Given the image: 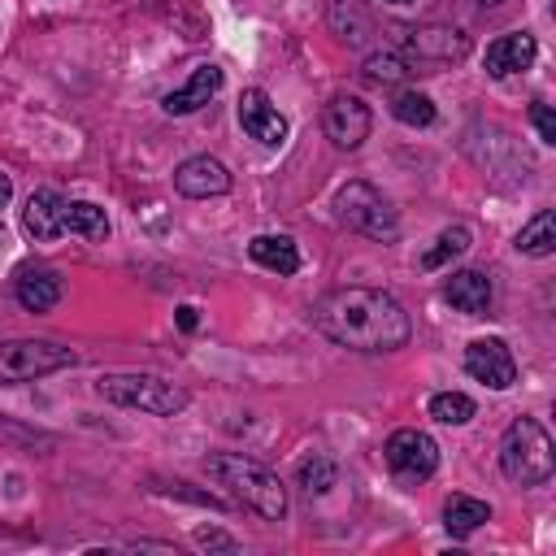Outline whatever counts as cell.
<instances>
[{
	"label": "cell",
	"mask_w": 556,
	"mask_h": 556,
	"mask_svg": "<svg viewBox=\"0 0 556 556\" xmlns=\"http://www.w3.org/2000/svg\"><path fill=\"white\" fill-rule=\"evenodd\" d=\"M313 326L348 348V352H395L413 339V321L404 313V304L391 295V291H378V287H339V291H326L317 304H313Z\"/></svg>",
	"instance_id": "6da1fadb"
},
{
	"label": "cell",
	"mask_w": 556,
	"mask_h": 556,
	"mask_svg": "<svg viewBox=\"0 0 556 556\" xmlns=\"http://www.w3.org/2000/svg\"><path fill=\"white\" fill-rule=\"evenodd\" d=\"M204 469H208V478L217 486H226L256 517H265V521H282L287 517V486L269 465H261V460H252L243 452H213L204 460Z\"/></svg>",
	"instance_id": "7a4b0ae2"
},
{
	"label": "cell",
	"mask_w": 556,
	"mask_h": 556,
	"mask_svg": "<svg viewBox=\"0 0 556 556\" xmlns=\"http://www.w3.org/2000/svg\"><path fill=\"white\" fill-rule=\"evenodd\" d=\"M500 469L517 486H543L556 473L552 434L534 417H513L500 434Z\"/></svg>",
	"instance_id": "3957f363"
},
{
	"label": "cell",
	"mask_w": 556,
	"mask_h": 556,
	"mask_svg": "<svg viewBox=\"0 0 556 556\" xmlns=\"http://www.w3.org/2000/svg\"><path fill=\"white\" fill-rule=\"evenodd\" d=\"M96 395L117 404V408H139V413H152V417H174V413H182L191 404V395L178 382H169L161 374H139V369L100 374L96 378Z\"/></svg>",
	"instance_id": "277c9868"
},
{
	"label": "cell",
	"mask_w": 556,
	"mask_h": 556,
	"mask_svg": "<svg viewBox=\"0 0 556 556\" xmlns=\"http://www.w3.org/2000/svg\"><path fill=\"white\" fill-rule=\"evenodd\" d=\"M334 217L356 230V235H369V239H395L400 235V213L395 204L365 178H352L334 191Z\"/></svg>",
	"instance_id": "5b68a950"
},
{
	"label": "cell",
	"mask_w": 556,
	"mask_h": 556,
	"mask_svg": "<svg viewBox=\"0 0 556 556\" xmlns=\"http://www.w3.org/2000/svg\"><path fill=\"white\" fill-rule=\"evenodd\" d=\"M74 361H78V352L65 343H52V339H4L0 343V382L4 387L35 382L43 374L70 369Z\"/></svg>",
	"instance_id": "8992f818"
},
{
	"label": "cell",
	"mask_w": 556,
	"mask_h": 556,
	"mask_svg": "<svg viewBox=\"0 0 556 556\" xmlns=\"http://www.w3.org/2000/svg\"><path fill=\"white\" fill-rule=\"evenodd\" d=\"M400 52L408 56L413 70L417 65H456L469 56V35L447 22H421V26L400 30Z\"/></svg>",
	"instance_id": "52a82bcc"
},
{
	"label": "cell",
	"mask_w": 556,
	"mask_h": 556,
	"mask_svg": "<svg viewBox=\"0 0 556 556\" xmlns=\"http://www.w3.org/2000/svg\"><path fill=\"white\" fill-rule=\"evenodd\" d=\"M382 452H387V465H391V473L400 482H426L439 469V443L417 426L395 430Z\"/></svg>",
	"instance_id": "ba28073f"
},
{
	"label": "cell",
	"mask_w": 556,
	"mask_h": 556,
	"mask_svg": "<svg viewBox=\"0 0 556 556\" xmlns=\"http://www.w3.org/2000/svg\"><path fill=\"white\" fill-rule=\"evenodd\" d=\"M321 130H326V139H330L334 148L356 152V148L369 139V130H374V113H369V104H365L361 96L339 91V96H330L326 109H321Z\"/></svg>",
	"instance_id": "9c48e42d"
},
{
	"label": "cell",
	"mask_w": 556,
	"mask_h": 556,
	"mask_svg": "<svg viewBox=\"0 0 556 556\" xmlns=\"http://www.w3.org/2000/svg\"><path fill=\"white\" fill-rule=\"evenodd\" d=\"M465 374L491 391H508L517 382V361L504 339H473L465 348Z\"/></svg>",
	"instance_id": "30bf717a"
},
{
	"label": "cell",
	"mask_w": 556,
	"mask_h": 556,
	"mask_svg": "<svg viewBox=\"0 0 556 556\" xmlns=\"http://www.w3.org/2000/svg\"><path fill=\"white\" fill-rule=\"evenodd\" d=\"M239 126H243L248 139H256V143H265V148H278V143L287 139V117L278 113V104H274L269 91H261V87H248V91L239 96Z\"/></svg>",
	"instance_id": "8fae6325"
},
{
	"label": "cell",
	"mask_w": 556,
	"mask_h": 556,
	"mask_svg": "<svg viewBox=\"0 0 556 556\" xmlns=\"http://www.w3.org/2000/svg\"><path fill=\"white\" fill-rule=\"evenodd\" d=\"M174 187L178 195L187 200H208V195H226L230 191V169L217 161V156H187L178 169H174Z\"/></svg>",
	"instance_id": "7c38bea8"
},
{
	"label": "cell",
	"mask_w": 556,
	"mask_h": 556,
	"mask_svg": "<svg viewBox=\"0 0 556 556\" xmlns=\"http://www.w3.org/2000/svg\"><path fill=\"white\" fill-rule=\"evenodd\" d=\"M534 56H539L534 35L530 30H508V35H500V39L486 43L482 65H486L491 78H508V74H526L534 65Z\"/></svg>",
	"instance_id": "4fadbf2b"
},
{
	"label": "cell",
	"mask_w": 556,
	"mask_h": 556,
	"mask_svg": "<svg viewBox=\"0 0 556 556\" xmlns=\"http://www.w3.org/2000/svg\"><path fill=\"white\" fill-rule=\"evenodd\" d=\"M65 195L61 191H52V187H39V191H30V200H26V208H22V230L35 239V243H48V239H56V235H65Z\"/></svg>",
	"instance_id": "5bb4252c"
},
{
	"label": "cell",
	"mask_w": 556,
	"mask_h": 556,
	"mask_svg": "<svg viewBox=\"0 0 556 556\" xmlns=\"http://www.w3.org/2000/svg\"><path fill=\"white\" fill-rule=\"evenodd\" d=\"M443 300L465 313V317H486L491 313V300H495V282L491 274L482 269H456L447 282H443Z\"/></svg>",
	"instance_id": "9a60e30c"
},
{
	"label": "cell",
	"mask_w": 556,
	"mask_h": 556,
	"mask_svg": "<svg viewBox=\"0 0 556 556\" xmlns=\"http://www.w3.org/2000/svg\"><path fill=\"white\" fill-rule=\"evenodd\" d=\"M13 295L26 313H48L61 304V278L48 265H22L13 274Z\"/></svg>",
	"instance_id": "2e32d148"
},
{
	"label": "cell",
	"mask_w": 556,
	"mask_h": 556,
	"mask_svg": "<svg viewBox=\"0 0 556 556\" xmlns=\"http://www.w3.org/2000/svg\"><path fill=\"white\" fill-rule=\"evenodd\" d=\"M217 91H222V70H217V65H195L191 78H187L182 87H174V91L161 100V109H165L169 117H187V113L204 109Z\"/></svg>",
	"instance_id": "e0dca14e"
},
{
	"label": "cell",
	"mask_w": 556,
	"mask_h": 556,
	"mask_svg": "<svg viewBox=\"0 0 556 556\" xmlns=\"http://www.w3.org/2000/svg\"><path fill=\"white\" fill-rule=\"evenodd\" d=\"M491 521V504L486 500H478V495H447L443 500V526H447V534L452 539H469L473 530H482Z\"/></svg>",
	"instance_id": "ac0fdd59"
},
{
	"label": "cell",
	"mask_w": 556,
	"mask_h": 556,
	"mask_svg": "<svg viewBox=\"0 0 556 556\" xmlns=\"http://www.w3.org/2000/svg\"><path fill=\"white\" fill-rule=\"evenodd\" d=\"M248 256L261 265V269H274L278 278H291L300 269V248L287 239V235H256L248 243Z\"/></svg>",
	"instance_id": "d6986e66"
},
{
	"label": "cell",
	"mask_w": 556,
	"mask_h": 556,
	"mask_svg": "<svg viewBox=\"0 0 556 556\" xmlns=\"http://www.w3.org/2000/svg\"><path fill=\"white\" fill-rule=\"evenodd\" d=\"M469 243H473V230H469L465 222H452V226H443V230L434 235V243L421 252V269H443L447 261L465 256V252H469Z\"/></svg>",
	"instance_id": "ffe728a7"
},
{
	"label": "cell",
	"mask_w": 556,
	"mask_h": 556,
	"mask_svg": "<svg viewBox=\"0 0 556 556\" xmlns=\"http://www.w3.org/2000/svg\"><path fill=\"white\" fill-rule=\"evenodd\" d=\"M521 256H552L556 252V213L552 208H539L521 230H517V243H513Z\"/></svg>",
	"instance_id": "44dd1931"
},
{
	"label": "cell",
	"mask_w": 556,
	"mask_h": 556,
	"mask_svg": "<svg viewBox=\"0 0 556 556\" xmlns=\"http://www.w3.org/2000/svg\"><path fill=\"white\" fill-rule=\"evenodd\" d=\"M361 74H365L369 83H378V87H395V83H404V78L417 74V70L408 65V56H404L400 48H382V52H369V56H365Z\"/></svg>",
	"instance_id": "7402d4cb"
},
{
	"label": "cell",
	"mask_w": 556,
	"mask_h": 556,
	"mask_svg": "<svg viewBox=\"0 0 556 556\" xmlns=\"http://www.w3.org/2000/svg\"><path fill=\"white\" fill-rule=\"evenodd\" d=\"M65 230L83 235V239H104L109 235V213L91 200H70L65 204Z\"/></svg>",
	"instance_id": "603a6c76"
},
{
	"label": "cell",
	"mask_w": 556,
	"mask_h": 556,
	"mask_svg": "<svg viewBox=\"0 0 556 556\" xmlns=\"http://www.w3.org/2000/svg\"><path fill=\"white\" fill-rule=\"evenodd\" d=\"M430 417L443 421V426H465V421L478 417V404L465 391H434L430 395Z\"/></svg>",
	"instance_id": "cb8c5ba5"
},
{
	"label": "cell",
	"mask_w": 556,
	"mask_h": 556,
	"mask_svg": "<svg viewBox=\"0 0 556 556\" xmlns=\"http://www.w3.org/2000/svg\"><path fill=\"white\" fill-rule=\"evenodd\" d=\"M391 117L404 122V126H434V100L426 91H395L391 100Z\"/></svg>",
	"instance_id": "d4e9b609"
},
{
	"label": "cell",
	"mask_w": 556,
	"mask_h": 556,
	"mask_svg": "<svg viewBox=\"0 0 556 556\" xmlns=\"http://www.w3.org/2000/svg\"><path fill=\"white\" fill-rule=\"evenodd\" d=\"M334 478H339V469H334V460H326V456H304V460L295 465V482H300L308 495H326V491L334 486Z\"/></svg>",
	"instance_id": "484cf974"
},
{
	"label": "cell",
	"mask_w": 556,
	"mask_h": 556,
	"mask_svg": "<svg viewBox=\"0 0 556 556\" xmlns=\"http://www.w3.org/2000/svg\"><path fill=\"white\" fill-rule=\"evenodd\" d=\"M191 539H195V547H200V552H226V556H235V552H239V543H235L226 530H217V526H200Z\"/></svg>",
	"instance_id": "4316f807"
},
{
	"label": "cell",
	"mask_w": 556,
	"mask_h": 556,
	"mask_svg": "<svg viewBox=\"0 0 556 556\" xmlns=\"http://www.w3.org/2000/svg\"><path fill=\"white\" fill-rule=\"evenodd\" d=\"M530 122H534V130H539L543 143H556V117H552V109H547L543 100L530 104Z\"/></svg>",
	"instance_id": "83f0119b"
},
{
	"label": "cell",
	"mask_w": 556,
	"mask_h": 556,
	"mask_svg": "<svg viewBox=\"0 0 556 556\" xmlns=\"http://www.w3.org/2000/svg\"><path fill=\"white\" fill-rule=\"evenodd\" d=\"M174 321H178V330H187V334L200 326V317H195V308H191V304H178V308H174Z\"/></svg>",
	"instance_id": "f1b7e54d"
},
{
	"label": "cell",
	"mask_w": 556,
	"mask_h": 556,
	"mask_svg": "<svg viewBox=\"0 0 556 556\" xmlns=\"http://www.w3.org/2000/svg\"><path fill=\"white\" fill-rule=\"evenodd\" d=\"M9 200H13V178H9V174H0V208H4Z\"/></svg>",
	"instance_id": "f546056e"
},
{
	"label": "cell",
	"mask_w": 556,
	"mask_h": 556,
	"mask_svg": "<svg viewBox=\"0 0 556 556\" xmlns=\"http://www.w3.org/2000/svg\"><path fill=\"white\" fill-rule=\"evenodd\" d=\"M478 4H482V9H491V4H500V0H478Z\"/></svg>",
	"instance_id": "4dcf8cb0"
},
{
	"label": "cell",
	"mask_w": 556,
	"mask_h": 556,
	"mask_svg": "<svg viewBox=\"0 0 556 556\" xmlns=\"http://www.w3.org/2000/svg\"><path fill=\"white\" fill-rule=\"evenodd\" d=\"M387 4H413V0H387Z\"/></svg>",
	"instance_id": "1f68e13d"
},
{
	"label": "cell",
	"mask_w": 556,
	"mask_h": 556,
	"mask_svg": "<svg viewBox=\"0 0 556 556\" xmlns=\"http://www.w3.org/2000/svg\"><path fill=\"white\" fill-rule=\"evenodd\" d=\"M0 252H4V226H0Z\"/></svg>",
	"instance_id": "d6a6232c"
}]
</instances>
